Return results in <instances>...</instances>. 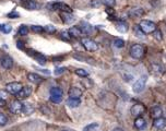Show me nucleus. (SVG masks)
I'll return each instance as SVG.
<instances>
[{
    "label": "nucleus",
    "instance_id": "34",
    "mask_svg": "<svg viewBox=\"0 0 166 131\" xmlns=\"http://www.w3.org/2000/svg\"><path fill=\"white\" fill-rule=\"evenodd\" d=\"M135 33H136V35L138 36V37H144V33L142 32V30L140 29V26L139 25H136V27H135Z\"/></svg>",
    "mask_w": 166,
    "mask_h": 131
},
{
    "label": "nucleus",
    "instance_id": "36",
    "mask_svg": "<svg viewBox=\"0 0 166 131\" xmlns=\"http://www.w3.org/2000/svg\"><path fill=\"white\" fill-rule=\"evenodd\" d=\"M44 30H45L47 33H51V34H53V33H55V32H56L55 26H53V25H46L45 27H44Z\"/></svg>",
    "mask_w": 166,
    "mask_h": 131
},
{
    "label": "nucleus",
    "instance_id": "26",
    "mask_svg": "<svg viewBox=\"0 0 166 131\" xmlns=\"http://www.w3.org/2000/svg\"><path fill=\"white\" fill-rule=\"evenodd\" d=\"M18 32H19L20 35L25 36V35H27V34H29V27H27L26 25H23V24H22V25L19 27V31H18Z\"/></svg>",
    "mask_w": 166,
    "mask_h": 131
},
{
    "label": "nucleus",
    "instance_id": "27",
    "mask_svg": "<svg viewBox=\"0 0 166 131\" xmlns=\"http://www.w3.org/2000/svg\"><path fill=\"white\" fill-rule=\"evenodd\" d=\"M31 31L34 32V33L41 34V33H43L45 30H44V27H43V26H41V25H32L31 26Z\"/></svg>",
    "mask_w": 166,
    "mask_h": 131
},
{
    "label": "nucleus",
    "instance_id": "40",
    "mask_svg": "<svg viewBox=\"0 0 166 131\" xmlns=\"http://www.w3.org/2000/svg\"><path fill=\"white\" fill-rule=\"evenodd\" d=\"M65 71H66V68H63V67H61V68H56L55 74H56V76H59V74L63 73Z\"/></svg>",
    "mask_w": 166,
    "mask_h": 131
},
{
    "label": "nucleus",
    "instance_id": "11",
    "mask_svg": "<svg viewBox=\"0 0 166 131\" xmlns=\"http://www.w3.org/2000/svg\"><path fill=\"white\" fill-rule=\"evenodd\" d=\"M1 66L5 69H11L13 67V59L10 56H3L1 58Z\"/></svg>",
    "mask_w": 166,
    "mask_h": 131
},
{
    "label": "nucleus",
    "instance_id": "25",
    "mask_svg": "<svg viewBox=\"0 0 166 131\" xmlns=\"http://www.w3.org/2000/svg\"><path fill=\"white\" fill-rule=\"evenodd\" d=\"M0 31L5 34H9L10 32L12 31V27H11V25H9V24H1V25H0Z\"/></svg>",
    "mask_w": 166,
    "mask_h": 131
},
{
    "label": "nucleus",
    "instance_id": "19",
    "mask_svg": "<svg viewBox=\"0 0 166 131\" xmlns=\"http://www.w3.org/2000/svg\"><path fill=\"white\" fill-rule=\"evenodd\" d=\"M69 34H70V36L71 37H75V38H78V37H80V36L82 35V31H81V29L80 27H78V26H72L71 29L69 30Z\"/></svg>",
    "mask_w": 166,
    "mask_h": 131
},
{
    "label": "nucleus",
    "instance_id": "32",
    "mask_svg": "<svg viewBox=\"0 0 166 131\" xmlns=\"http://www.w3.org/2000/svg\"><path fill=\"white\" fill-rule=\"evenodd\" d=\"M60 37H61V39H63V41L69 42V41H70V38H71V36H70L69 32L63 31V32H61V33H60Z\"/></svg>",
    "mask_w": 166,
    "mask_h": 131
},
{
    "label": "nucleus",
    "instance_id": "24",
    "mask_svg": "<svg viewBox=\"0 0 166 131\" xmlns=\"http://www.w3.org/2000/svg\"><path fill=\"white\" fill-rule=\"evenodd\" d=\"M22 112L26 115H31L34 112V108L32 107L31 104H23V110Z\"/></svg>",
    "mask_w": 166,
    "mask_h": 131
},
{
    "label": "nucleus",
    "instance_id": "4",
    "mask_svg": "<svg viewBox=\"0 0 166 131\" xmlns=\"http://www.w3.org/2000/svg\"><path fill=\"white\" fill-rule=\"evenodd\" d=\"M81 44L83 45V47L87 50V51H96L99 49V45H97L93 39L89 37H83L81 39Z\"/></svg>",
    "mask_w": 166,
    "mask_h": 131
},
{
    "label": "nucleus",
    "instance_id": "37",
    "mask_svg": "<svg viewBox=\"0 0 166 131\" xmlns=\"http://www.w3.org/2000/svg\"><path fill=\"white\" fill-rule=\"evenodd\" d=\"M19 17L20 14L17 11H12V12H10V13H8V18H10V19H18Z\"/></svg>",
    "mask_w": 166,
    "mask_h": 131
},
{
    "label": "nucleus",
    "instance_id": "30",
    "mask_svg": "<svg viewBox=\"0 0 166 131\" xmlns=\"http://www.w3.org/2000/svg\"><path fill=\"white\" fill-rule=\"evenodd\" d=\"M114 45H115V47H117V48H123V46H125V42H123V39L117 38V39L114 41Z\"/></svg>",
    "mask_w": 166,
    "mask_h": 131
},
{
    "label": "nucleus",
    "instance_id": "31",
    "mask_svg": "<svg viewBox=\"0 0 166 131\" xmlns=\"http://www.w3.org/2000/svg\"><path fill=\"white\" fill-rule=\"evenodd\" d=\"M153 37L156 39V41H162L163 39V36H162V32L160 31V30H155V31L153 32Z\"/></svg>",
    "mask_w": 166,
    "mask_h": 131
},
{
    "label": "nucleus",
    "instance_id": "23",
    "mask_svg": "<svg viewBox=\"0 0 166 131\" xmlns=\"http://www.w3.org/2000/svg\"><path fill=\"white\" fill-rule=\"evenodd\" d=\"M82 26L80 27L82 31V33H85V34H89L92 32V26L90 25L89 23H87V22H82Z\"/></svg>",
    "mask_w": 166,
    "mask_h": 131
},
{
    "label": "nucleus",
    "instance_id": "16",
    "mask_svg": "<svg viewBox=\"0 0 166 131\" xmlns=\"http://www.w3.org/2000/svg\"><path fill=\"white\" fill-rule=\"evenodd\" d=\"M116 30L118 32H120V33H126L129 30V25L125 21H119L116 24Z\"/></svg>",
    "mask_w": 166,
    "mask_h": 131
},
{
    "label": "nucleus",
    "instance_id": "21",
    "mask_svg": "<svg viewBox=\"0 0 166 131\" xmlns=\"http://www.w3.org/2000/svg\"><path fill=\"white\" fill-rule=\"evenodd\" d=\"M27 79H29V81H31L32 83H39L42 81V76H39L36 73H29L27 74Z\"/></svg>",
    "mask_w": 166,
    "mask_h": 131
},
{
    "label": "nucleus",
    "instance_id": "43",
    "mask_svg": "<svg viewBox=\"0 0 166 131\" xmlns=\"http://www.w3.org/2000/svg\"><path fill=\"white\" fill-rule=\"evenodd\" d=\"M5 105H7V102L5 100H0V107H3Z\"/></svg>",
    "mask_w": 166,
    "mask_h": 131
},
{
    "label": "nucleus",
    "instance_id": "35",
    "mask_svg": "<svg viewBox=\"0 0 166 131\" xmlns=\"http://www.w3.org/2000/svg\"><path fill=\"white\" fill-rule=\"evenodd\" d=\"M99 127V124H96V122H93V124H90L89 126H87L84 129H83V131H92L94 130L95 128H97Z\"/></svg>",
    "mask_w": 166,
    "mask_h": 131
},
{
    "label": "nucleus",
    "instance_id": "17",
    "mask_svg": "<svg viewBox=\"0 0 166 131\" xmlns=\"http://www.w3.org/2000/svg\"><path fill=\"white\" fill-rule=\"evenodd\" d=\"M135 126L136 128L139 129V130H143V129H145V127H147V122H145V120L143 119L142 117H138L135 120Z\"/></svg>",
    "mask_w": 166,
    "mask_h": 131
},
{
    "label": "nucleus",
    "instance_id": "22",
    "mask_svg": "<svg viewBox=\"0 0 166 131\" xmlns=\"http://www.w3.org/2000/svg\"><path fill=\"white\" fill-rule=\"evenodd\" d=\"M63 92L60 88H57V86H54L51 88V96H59V97H63Z\"/></svg>",
    "mask_w": 166,
    "mask_h": 131
},
{
    "label": "nucleus",
    "instance_id": "13",
    "mask_svg": "<svg viewBox=\"0 0 166 131\" xmlns=\"http://www.w3.org/2000/svg\"><path fill=\"white\" fill-rule=\"evenodd\" d=\"M128 14H129V17L132 18H140L144 14V11L142 8H131L128 12Z\"/></svg>",
    "mask_w": 166,
    "mask_h": 131
},
{
    "label": "nucleus",
    "instance_id": "3",
    "mask_svg": "<svg viewBox=\"0 0 166 131\" xmlns=\"http://www.w3.org/2000/svg\"><path fill=\"white\" fill-rule=\"evenodd\" d=\"M148 81V76H142L140 79H138L132 85V91L135 93H141L142 91L144 90L145 84Z\"/></svg>",
    "mask_w": 166,
    "mask_h": 131
},
{
    "label": "nucleus",
    "instance_id": "42",
    "mask_svg": "<svg viewBox=\"0 0 166 131\" xmlns=\"http://www.w3.org/2000/svg\"><path fill=\"white\" fill-rule=\"evenodd\" d=\"M18 47H19L20 49H23V48H24V44L19 41V42H18Z\"/></svg>",
    "mask_w": 166,
    "mask_h": 131
},
{
    "label": "nucleus",
    "instance_id": "1",
    "mask_svg": "<svg viewBox=\"0 0 166 131\" xmlns=\"http://www.w3.org/2000/svg\"><path fill=\"white\" fill-rule=\"evenodd\" d=\"M139 26L144 34L153 33V32L156 30V25H155V23L152 22V21H149V20H142V21L140 22Z\"/></svg>",
    "mask_w": 166,
    "mask_h": 131
},
{
    "label": "nucleus",
    "instance_id": "6",
    "mask_svg": "<svg viewBox=\"0 0 166 131\" xmlns=\"http://www.w3.org/2000/svg\"><path fill=\"white\" fill-rule=\"evenodd\" d=\"M47 7H48L51 10H60V11H63V12H70V13H71V11H72L69 6L66 5V3H63V2H51V3H49Z\"/></svg>",
    "mask_w": 166,
    "mask_h": 131
},
{
    "label": "nucleus",
    "instance_id": "29",
    "mask_svg": "<svg viewBox=\"0 0 166 131\" xmlns=\"http://www.w3.org/2000/svg\"><path fill=\"white\" fill-rule=\"evenodd\" d=\"M101 2L103 3V5H105L106 7H108V8H113L114 6L116 5L115 0H101Z\"/></svg>",
    "mask_w": 166,
    "mask_h": 131
},
{
    "label": "nucleus",
    "instance_id": "10",
    "mask_svg": "<svg viewBox=\"0 0 166 131\" xmlns=\"http://www.w3.org/2000/svg\"><path fill=\"white\" fill-rule=\"evenodd\" d=\"M60 17L63 19V21L65 22L66 24H71L75 21V18L73 14H71L70 12H61Z\"/></svg>",
    "mask_w": 166,
    "mask_h": 131
},
{
    "label": "nucleus",
    "instance_id": "41",
    "mask_svg": "<svg viewBox=\"0 0 166 131\" xmlns=\"http://www.w3.org/2000/svg\"><path fill=\"white\" fill-rule=\"evenodd\" d=\"M106 12H107L108 14H114V13H115V10H113L111 8H107V9H106Z\"/></svg>",
    "mask_w": 166,
    "mask_h": 131
},
{
    "label": "nucleus",
    "instance_id": "44",
    "mask_svg": "<svg viewBox=\"0 0 166 131\" xmlns=\"http://www.w3.org/2000/svg\"><path fill=\"white\" fill-rule=\"evenodd\" d=\"M111 131H123V130L121 128H115V129H113Z\"/></svg>",
    "mask_w": 166,
    "mask_h": 131
},
{
    "label": "nucleus",
    "instance_id": "33",
    "mask_svg": "<svg viewBox=\"0 0 166 131\" xmlns=\"http://www.w3.org/2000/svg\"><path fill=\"white\" fill-rule=\"evenodd\" d=\"M8 122V117L5 114L0 113V126H5Z\"/></svg>",
    "mask_w": 166,
    "mask_h": 131
},
{
    "label": "nucleus",
    "instance_id": "2",
    "mask_svg": "<svg viewBox=\"0 0 166 131\" xmlns=\"http://www.w3.org/2000/svg\"><path fill=\"white\" fill-rule=\"evenodd\" d=\"M130 55H131L132 58H135V59H140V58H142L143 55H144V48H143L142 45H140V44H135V45L131 46V48H130Z\"/></svg>",
    "mask_w": 166,
    "mask_h": 131
},
{
    "label": "nucleus",
    "instance_id": "12",
    "mask_svg": "<svg viewBox=\"0 0 166 131\" xmlns=\"http://www.w3.org/2000/svg\"><path fill=\"white\" fill-rule=\"evenodd\" d=\"M22 6L27 10H36L38 8V3L35 0H23Z\"/></svg>",
    "mask_w": 166,
    "mask_h": 131
},
{
    "label": "nucleus",
    "instance_id": "9",
    "mask_svg": "<svg viewBox=\"0 0 166 131\" xmlns=\"http://www.w3.org/2000/svg\"><path fill=\"white\" fill-rule=\"evenodd\" d=\"M32 92H33V90H32L31 86L25 85V86H23V88H22V90L19 92V94H18V97H19L20 100H24V98H27L30 95H31Z\"/></svg>",
    "mask_w": 166,
    "mask_h": 131
},
{
    "label": "nucleus",
    "instance_id": "14",
    "mask_svg": "<svg viewBox=\"0 0 166 131\" xmlns=\"http://www.w3.org/2000/svg\"><path fill=\"white\" fill-rule=\"evenodd\" d=\"M69 98H80L82 96V90H80L79 88H75V86H72V88L69 90Z\"/></svg>",
    "mask_w": 166,
    "mask_h": 131
},
{
    "label": "nucleus",
    "instance_id": "18",
    "mask_svg": "<svg viewBox=\"0 0 166 131\" xmlns=\"http://www.w3.org/2000/svg\"><path fill=\"white\" fill-rule=\"evenodd\" d=\"M162 115H163V110H162L161 107H159V106H154V107L151 108V116L153 117L154 119L162 117Z\"/></svg>",
    "mask_w": 166,
    "mask_h": 131
},
{
    "label": "nucleus",
    "instance_id": "15",
    "mask_svg": "<svg viewBox=\"0 0 166 131\" xmlns=\"http://www.w3.org/2000/svg\"><path fill=\"white\" fill-rule=\"evenodd\" d=\"M153 126L156 129H159V130H162V129H164L166 127V119L163 118V117H160V118L154 119Z\"/></svg>",
    "mask_w": 166,
    "mask_h": 131
},
{
    "label": "nucleus",
    "instance_id": "28",
    "mask_svg": "<svg viewBox=\"0 0 166 131\" xmlns=\"http://www.w3.org/2000/svg\"><path fill=\"white\" fill-rule=\"evenodd\" d=\"M75 74L79 76H82V78H87L89 76V72L84 69H77L75 70Z\"/></svg>",
    "mask_w": 166,
    "mask_h": 131
},
{
    "label": "nucleus",
    "instance_id": "5",
    "mask_svg": "<svg viewBox=\"0 0 166 131\" xmlns=\"http://www.w3.org/2000/svg\"><path fill=\"white\" fill-rule=\"evenodd\" d=\"M22 88H23V85L20 82H11V83H8L6 85V91L8 93L12 94V95H18Z\"/></svg>",
    "mask_w": 166,
    "mask_h": 131
},
{
    "label": "nucleus",
    "instance_id": "39",
    "mask_svg": "<svg viewBox=\"0 0 166 131\" xmlns=\"http://www.w3.org/2000/svg\"><path fill=\"white\" fill-rule=\"evenodd\" d=\"M8 92L6 90H0V100H7Z\"/></svg>",
    "mask_w": 166,
    "mask_h": 131
},
{
    "label": "nucleus",
    "instance_id": "45",
    "mask_svg": "<svg viewBox=\"0 0 166 131\" xmlns=\"http://www.w3.org/2000/svg\"><path fill=\"white\" fill-rule=\"evenodd\" d=\"M63 131H67V130H63Z\"/></svg>",
    "mask_w": 166,
    "mask_h": 131
},
{
    "label": "nucleus",
    "instance_id": "8",
    "mask_svg": "<svg viewBox=\"0 0 166 131\" xmlns=\"http://www.w3.org/2000/svg\"><path fill=\"white\" fill-rule=\"evenodd\" d=\"M145 113V106L143 104H135L131 108V114L135 117H141L142 114Z\"/></svg>",
    "mask_w": 166,
    "mask_h": 131
},
{
    "label": "nucleus",
    "instance_id": "7",
    "mask_svg": "<svg viewBox=\"0 0 166 131\" xmlns=\"http://www.w3.org/2000/svg\"><path fill=\"white\" fill-rule=\"evenodd\" d=\"M9 109L12 114H20V113H22V110H23V104H22L19 100H15L10 104Z\"/></svg>",
    "mask_w": 166,
    "mask_h": 131
},
{
    "label": "nucleus",
    "instance_id": "38",
    "mask_svg": "<svg viewBox=\"0 0 166 131\" xmlns=\"http://www.w3.org/2000/svg\"><path fill=\"white\" fill-rule=\"evenodd\" d=\"M51 100L55 104H58L63 100V97H59V96H51Z\"/></svg>",
    "mask_w": 166,
    "mask_h": 131
},
{
    "label": "nucleus",
    "instance_id": "20",
    "mask_svg": "<svg viewBox=\"0 0 166 131\" xmlns=\"http://www.w3.org/2000/svg\"><path fill=\"white\" fill-rule=\"evenodd\" d=\"M67 104L69 107L75 108V107H79L80 106L81 100H80V98H69V100H67Z\"/></svg>",
    "mask_w": 166,
    "mask_h": 131
}]
</instances>
